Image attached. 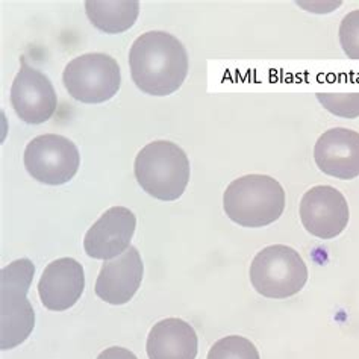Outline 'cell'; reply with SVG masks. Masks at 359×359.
<instances>
[{"label":"cell","instance_id":"obj_1","mask_svg":"<svg viewBox=\"0 0 359 359\" xmlns=\"http://www.w3.org/2000/svg\"><path fill=\"white\" fill-rule=\"evenodd\" d=\"M132 81L150 96H170L188 74V53L176 36L164 31L140 35L129 52Z\"/></svg>","mask_w":359,"mask_h":359},{"label":"cell","instance_id":"obj_2","mask_svg":"<svg viewBox=\"0 0 359 359\" xmlns=\"http://www.w3.org/2000/svg\"><path fill=\"white\" fill-rule=\"evenodd\" d=\"M285 203V190L267 175L241 176L223 194L226 215L243 228H264L275 223L283 214Z\"/></svg>","mask_w":359,"mask_h":359},{"label":"cell","instance_id":"obj_3","mask_svg":"<svg viewBox=\"0 0 359 359\" xmlns=\"http://www.w3.org/2000/svg\"><path fill=\"white\" fill-rule=\"evenodd\" d=\"M134 173L143 190L158 201L173 202L190 182V159L184 149L172 141H154L140 150Z\"/></svg>","mask_w":359,"mask_h":359},{"label":"cell","instance_id":"obj_4","mask_svg":"<svg viewBox=\"0 0 359 359\" xmlns=\"http://www.w3.org/2000/svg\"><path fill=\"white\" fill-rule=\"evenodd\" d=\"M35 275L31 259H17L0 271V348L9 351L25 343L35 326V313L27 291Z\"/></svg>","mask_w":359,"mask_h":359},{"label":"cell","instance_id":"obj_5","mask_svg":"<svg viewBox=\"0 0 359 359\" xmlns=\"http://www.w3.org/2000/svg\"><path fill=\"white\" fill-rule=\"evenodd\" d=\"M249 273L255 291L267 299L296 296L308 280V267L304 258L285 244H273L258 252Z\"/></svg>","mask_w":359,"mask_h":359},{"label":"cell","instance_id":"obj_6","mask_svg":"<svg viewBox=\"0 0 359 359\" xmlns=\"http://www.w3.org/2000/svg\"><path fill=\"white\" fill-rule=\"evenodd\" d=\"M70 96L88 105H97L116 96L121 74L117 61L107 53H85L72 60L62 73Z\"/></svg>","mask_w":359,"mask_h":359},{"label":"cell","instance_id":"obj_7","mask_svg":"<svg viewBox=\"0 0 359 359\" xmlns=\"http://www.w3.org/2000/svg\"><path fill=\"white\" fill-rule=\"evenodd\" d=\"M25 167L35 181L62 185L76 176L81 154L72 140L58 134L35 137L25 150Z\"/></svg>","mask_w":359,"mask_h":359},{"label":"cell","instance_id":"obj_8","mask_svg":"<svg viewBox=\"0 0 359 359\" xmlns=\"http://www.w3.org/2000/svg\"><path fill=\"white\" fill-rule=\"evenodd\" d=\"M299 212L306 232L321 240L338 237L351 219L346 197L330 185H317L308 190L302 197Z\"/></svg>","mask_w":359,"mask_h":359},{"label":"cell","instance_id":"obj_9","mask_svg":"<svg viewBox=\"0 0 359 359\" xmlns=\"http://www.w3.org/2000/svg\"><path fill=\"white\" fill-rule=\"evenodd\" d=\"M11 87V105L15 114L27 125H41L50 120L58 107V97L50 79L31 67L25 56Z\"/></svg>","mask_w":359,"mask_h":359},{"label":"cell","instance_id":"obj_10","mask_svg":"<svg viewBox=\"0 0 359 359\" xmlns=\"http://www.w3.org/2000/svg\"><path fill=\"white\" fill-rule=\"evenodd\" d=\"M137 217L129 208L112 206L85 233L83 249L90 258L111 261L130 248Z\"/></svg>","mask_w":359,"mask_h":359},{"label":"cell","instance_id":"obj_11","mask_svg":"<svg viewBox=\"0 0 359 359\" xmlns=\"http://www.w3.org/2000/svg\"><path fill=\"white\" fill-rule=\"evenodd\" d=\"M314 159L325 175L352 181L359 176V132L347 128L326 130L314 146Z\"/></svg>","mask_w":359,"mask_h":359},{"label":"cell","instance_id":"obj_12","mask_svg":"<svg viewBox=\"0 0 359 359\" xmlns=\"http://www.w3.org/2000/svg\"><path fill=\"white\" fill-rule=\"evenodd\" d=\"M143 273L141 255L137 248L130 245L120 257L103 264L94 291L109 305H125L137 294Z\"/></svg>","mask_w":359,"mask_h":359},{"label":"cell","instance_id":"obj_13","mask_svg":"<svg viewBox=\"0 0 359 359\" xmlns=\"http://www.w3.org/2000/svg\"><path fill=\"white\" fill-rule=\"evenodd\" d=\"M83 290V267L73 258H60L50 262L39 282V294L43 305L55 313L67 311L76 305Z\"/></svg>","mask_w":359,"mask_h":359},{"label":"cell","instance_id":"obj_14","mask_svg":"<svg viewBox=\"0 0 359 359\" xmlns=\"http://www.w3.org/2000/svg\"><path fill=\"white\" fill-rule=\"evenodd\" d=\"M146 352L149 359H196L199 338L190 323L170 317L150 329Z\"/></svg>","mask_w":359,"mask_h":359},{"label":"cell","instance_id":"obj_15","mask_svg":"<svg viewBox=\"0 0 359 359\" xmlns=\"http://www.w3.org/2000/svg\"><path fill=\"white\" fill-rule=\"evenodd\" d=\"M85 13L94 27L105 34H121L135 25L138 0H87Z\"/></svg>","mask_w":359,"mask_h":359},{"label":"cell","instance_id":"obj_16","mask_svg":"<svg viewBox=\"0 0 359 359\" xmlns=\"http://www.w3.org/2000/svg\"><path fill=\"white\" fill-rule=\"evenodd\" d=\"M206 359H261L257 346L240 335L224 337L208 352Z\"/></svg>","mask_w":359,"mask_h":359},{"label":"cell","instance_id":"obj_17","mask_svg":"<svg viewBox=\"0 0 359 359\" xmlns=\"http://www.w3.org/2000/svg\"><path fill=\"white\" fill-rule=\"evenodd\" d=\"M316 97L320 105L335 117H359V93H317Z\"/></svg>","mask_w":359,"mask_h":359},{"label":"cell","instance_id":"obj_18","mask_svg":"<svg viewBox=\"0 0 359 359\" xmlns=\"http://www.w3.org/2000/svg\"><path fill=\"white\" fill-rule=\"evenodd\" d=\"M339 44L343 52L352 60H359V9L344 15L339 25Z\"/></svg>","mask_w":359,"mask_h":359},{"label":"cell","instance_id":"obj_19","mask_svg":"<svg viewBox=\"0 0 359 359\" xmlns=\"http://www.w3.org/2000/svg\"><path fill=\"white\" fill-rule=\"evenodd\" d=\"M97 359H138V358L125 347H108L97 356Z\"/></svg>","mask_w":359,"mask_h":359}]
</instances>
